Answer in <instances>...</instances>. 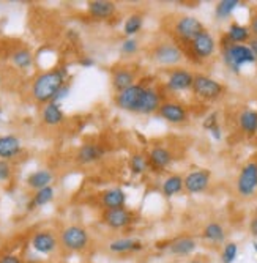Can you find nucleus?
<instances>
[{
    "label": "nucleus",
    "instance_id": "obj_1",
    "mask_svg": "<svg viewBox=\"0 0 257 263\" xmlns=\"http://www.w3.org/2000/svg\"><path fill=\"white\" fill-rule=\"evenodd\" d=\"M66 78H68L66 66H60L51 71H46V73H41L32 85L33 98L43 104L54 101L59 90L66 84Z\"/></svg>",
    "mask_w": 257,
    "mask_h": 263
},
{
    "label": "nucleus",
    "instance_id": "obj_2",
    "mask_svg": "<svg viewBox=\"0 0 257 263\" xmlns=\"http://www.w3.org/2000/svg\"><path fill=\"white\" fill-rule=\"evenodd\" d=\"M223 62L232 73L240 74L245 65L257 63V59L251 52L248 44H233L223 38Z\"/></svg>",
    "mask_w": 257,
    "mask_h": 263
},
{
    "label": "nucleus",
    "instance_id": "obj_3",
    "mask_svg": "<svg viewBox=\"0 0 257 263\" xmlns=\"http://www.w3.org/2000/svg\"><path fill=\"white\" fill-rule=\"evenodd\" d=\"M193 93L197 98L205 101H215L224 95V85L218 82L216 79L205 76V74H196L193 82Z\"/></svg>",
    "mask_w": 257,
    "mask_h": 263
},
{
    "label": "nucleus",
    "instance_id": "obj_4",
    "mask_svg": "<svg viewBox=\"0 0 257 263\" xmlns=\"http://www.w3.org/2000/svg\"><path fill=\"white\" fill-rule=\"evenodd\" d=\"M149 85L139 82V84H134L131 85L130 88L117 93L115 97V104L119 106L120 109L123 110H128V112H136L141 107V103H142V98L145 95V90H147Z\"/></svg>",
    "mask_w": 257,
    "mask_h": 263
},
{
    "label": "nucleus",
    "instance_id": "obj_5",
    "mask_svg": "<svg viewBox=\"0 0 257 263\" xmlns=\"http://www.w3.org/2000/svg\"><path fill=\"white\" fill-rule=\"evenodd\" d=\"M255 191H257V162L251 161L242 167L240 175L237 178V193L242 197L248 199L255 194Z\"/></svg>",
    "mask_w": 257,
    "mask_h": 263
},
{
    "label": "nucleus",
    "instance_id": "obj_6",
    "mask_svg": "<svg viewBox=\"0 0 257 263\" xmlns=\"http://www.w3.org/2000/svg\"><path fill=\"white\" fill-rule=\"evenodd\" d=\"M202 32H205L204 24L194 17V16H181L174 24V33L178 36V40L185 43H191L196 36H199Z\"/></svg>",
    "mask_w": 257,
    "mask_h": 263
},
{
    "label": "nucleus",
    "instance_id": "obj_7",
    "mask_svg": "<svg viewBox=\"0 0 257 263\" xmlns=\"http://www.w3.org/2000/svg\"><path fill=\"white\" fill-rule=\"evenodd\" d=\"M153 60L158 65L174 66L183 60V51L175 43H171V41L159 43L155 46V49H153Z\"/></svg>",
    "mask_w": 257,
    "mask_h": 263
},
{
    "label": "nucleus",
    "instance_id": "obj_8",
    "mask_svg": "<svg viewBox=\"0 0 257 263\" xmlns=\"http://www.w3.org/2000/svg\"><path fill=\"white\" fill-rule=\"evenodd\" d=\"M60 240L68 251H82L88 245V233L79 226H69L62 232Z\"/></svg>",
    "mask_w": 257,
    "mask_h": 263
},
{
    "label": "nucleus",
    "instance_id": "obj_9",
    "mask_svg": "<svg viewBox=\"0 0 257 263\" xmlns=\"http://www.w3.org/2000/svg\"><path fill=\"white\" fill-rule=\"evenodd\" d=\"M191 52L194 54V57L197 60H205V59H210L215 51H216V41L213 38L212 33H208L207 30L202 32L199 36H196L191 43Z\"/></svg>",
    "mask_w": 257,
    "mask_h": 263
},
{
    "label": "nucleus",
    "instance_id": "obj_10",
    "mask_svg": "<svg viewBox=\"0 0 257 263\" xmlns=\"http://www.w3.org/2000/svg\"><path fill=\"white\" fill-rule=\"evenodd\" d=\"M210 180H212V172L207 169H197L190 172L183 178L185 191L190 194H200L204 191H207Z\"/></svg>",
    "mask_w": 257,
    "mask_h": 263
},
{
    "label": "nucleus",
    "instance_id": "obj_11",
    "mask_svg": "<svg viewBox=\"0 0 257 263\" xmlns=\"http://www.w3.org/2000/svg\"><path fill=\"white\" fill-rule=\"evenodd\" d=\"M156 114L162 120H166L172 125H180L188 120V110H186V107L175 101H162Z\"/></svg>",
    "mask_w": 257,
    "mask_h": 263
},
{
    "label": "nucleus",
    "instance_id": "obj_12",
    "mask_svg": "<svg viewBox=\"0 0 257 263\" xmlns=\"http://www.w3.org/2000/svg\"><path fill=\"white\" fill-rule=\"evenodd\" d=\"M136 219L134 213L128 208H117V210H106L104 213V222L111 229H125L133 224Z\"/></svg>",
    "mask_w": 257,
    "mask_h": 263
},
{
    "label": "nucleus",
    "instance_id": "obj_13",
    "mask_svg": "<svg viewBox=\"0 0 257 263\" xmlns=\"http://www.w3.org/2000/svg\"><path fill=\"white\" fill-rule=\"evenodd\" d=\"M194 82V74H191L186 69H172L168 76V90L171 91H185L193 88Z\"/></svg>",
    "mask_w": 257,
    "mask_h": 263
},
{
    "label": "nucleus",
    "instance_id": "obj_14",
    "mask_svg": "<svg viewBox=\"0 0 257 263\" xmlns=\"http://www.w3.org/2000/svg\"><path fill=\"white\" fill-rule=\"evenodd\" d=\"M172 153L166 147L156 145L149 152V165L155 172H162L172 164Z\"/></svg>",
    "mask_w": 257,
    "mask_h": 263
},
{
    "label": "nucleus",
    "instance_id": "obj_15",
    "mask_svg": "<svg viewBox=\"0 0 257 263\" xmlns=\"http://www.w3.org/2000/svg\"><path fill=\"white\" fill-rule=\"evenodd\" d=\"M21 150H22V143L19 137L13 134L0 136V159L2 161H10L16 158L21 153Z\"/></svg>",
    "mask_w": 257,
    "mask_h": 263
},
{
    "label": "nucleus",
    "instance_id": "obj_16",
    "mask_svg": "<svg viewBox=\"0 0 257 263\" xmlns=\"http://www.w3.org/2000/svg\"><path fill=\"white\" fill-rule=\"evenodd\" d=\"M136 84V73L130 68H117L112 73V87L117 93H120Z\"/></svg>",
    "mask_w": 257,
    "mask_h": 263
},
{
    "label": "nucleus",
    "instance_id": "obj_17",
    "mask_svg": "<svg viewBox=\"0 0 257 263\" xmlns=\"http://www.w3.org/2000/svg\"><path fill=\"white\" fill-rule=\"evenodd\" d=\"M161 104H162L161 93L156 88H153V87H147L145 95H144V98H142V103H141V107H139L137 114H144V115L156 114Z\"/></svg>",
    "mask_w": 257,
    "mask_h": 263
},
{
    "label": "nucleus",
    "instance_id": "obj_18",
    "mask_svg": "<svg viewBox=\"0 0 257 263\" xmlns=\"http://www.w3.org/2000/svg\"><path fill=\"white\" fill-rule=\"evenodd\" d=\"M106 155V150L98 145V143H85L78 150L76 159L81 164H91V162H97L100 159H103Z\"/></svg>",
    "mask_w": 257,
    "mask_h": 263
},
{
    "label": "nucleus",
    "instance_id": "obj_19",
    "mask_svg": "<svg viewBox=\"0 0 257 263\" xmlns=\"http://www.w3.org/2000/svg\"><path fill=\"white\" fill-rule=\"evenodd\" d=\"M101 203L106 210H117V208H123L126 203V194L125 191L120 187H112L107 189L101 196Z\"/></svg>",
    "mask_w": 257,
    "mask_h": 263
},
{
    "label": "nucleus",
    "instance_id": "obj_20",
    "mask_svg": "<svg viewBox=\"0 0 257 263\" xmlns=\"http://www.w3.org/2000/svg\"><path fill=\"white\" fill-rule=\"evenodd\" d=\"M168 248L171 254L186 257V255H191L197 249V243L191 236H180V238H175L174 241H171Z\"/></svg>",
    "mask_w": 257,
    "mask_h": 263
},
{
    "label": "nucleus",
    "instance_id": "obj_21",
    "mask_svg": "<svg viewBox=\"0 0 257 263\" xmlns=\"http://www.w3.org/2000/svg\"><path fill=\"white\" fill-rule=\"evenodd\" d=\"M32 246L40 254H51L57 246V240L51 232H38L32 238Z\"/></svg>",
    "mask_w": 257,
    "mask_h": 263
},
{
    "label": "nucleus",
    "instance_id": "obj_22",
    "mask_svg": "<svg viewBox=\"0 0 257 263\" xmlns=\"http://www.w3.org/2000/svg\"><path fill=\"white\" fill-rule=\"evenodd\" d=\"M144 248L142 241L137 238H119L109 243V251L114 254H128V252H137Z\"/></svg>",
    "mask_w": 257,
    "mask_h": 263
},
{
    "label": "nucleus",
    "instance_id": "obj_23",
    "mask_svg": "<svg viewBox=\"0 0 257 263\" xmlns=\"http://www.w3.org/2000/svg\"><path fill=\"white\" fill-rule=\"evenodd\" d=\"M88 13L95 19H109L115 14V4L109 0H93L88 2Z\"/></svg>",
    "mask_w": 257,
    "mask_h": 263
},
{
    "label": "nucleus",
    "instance_id": "obj_24",
    "mask_svg": "<svg viewBox=\"0 0 257 263\" xmlns=\"http://www.w3.org/2000/svg\"><path fill=\"white\" fill-rule=\"evenodd\" d=\"M251 32H249V27L246 26H242L238 22H232L229 29H227V33H226V40L229 43H233V44H245L251 40Z\"/></svg>",
    "mask_w": 257,
    "mask_h": 263
},
{
    "label": "nucleus",
    "instance_id": "obj_25",
    "mask_svg": "<svg viewBox=\"0 0 257 263\" xmlns=\"http://www.w3.org/2000/svg\"><path fill=\"white\" fill-rule=\"evenodd\" d=\"M41 115H43V122L49 126H57L65 120V114H63L60 104H57L54 101L44 104Z\"/></svg>",
    "mask_w": 257,
    "mask_h": 263
},
{
    "label": "nucleus",
    "instance_id": "obj_26",
    "mask_svg": "<svg viewBox=\"0 0 257 263\" xmlns=\"http://www.w3.org/2000/svg\"><path fill=\"white\" fill-rule=\"evenodd\" d=\"M238 126L245 134L254 136L257 133V110L252 109L242 110L238 115Z\"/></svg>",
    "mask_w": 257,
    "mask_h": 263
},
{
    "label": "nucleus",
    "instance_id": "obj_27",
    "mask_svg": "<svg viewBox=\"0 0 257 263\" xmlns=\"http://www.w3.org/2000/svg\"><path fill=\"white\" fill-rule=\"evenodd\" d=\"M204 240L213 245H221L226 240V230L219 222H208L202 230Z\"/></svg>",
    "mask_w": 257,
    "mask_h": 263
},
{
    "label": "nucleus",
    "instance_id": "obj_28",
    "mask_svg": "<svg viewBox=\"0 0 257 263\" xmlns=\"http://www.w3.org/2000/svg\"><path fill=\"white\" fill-rule=\"evenodd\" d=\"M162 194L164 197H174L177 194H180L181 191L185 189V184H183V177L180 175H169L164 181H162Z\"/></svg>",
    "mask_w": 257,
    "mask_h": 263
},
{
    "label": "nucleus",
    "instance_id": "obj_29",
    "mask_svg": "<svg viewBox=\"0 0 257 263\" xmlns=\"http://www.w3.org/2000/svg\"><path fill=\"white\" fill-rule=\"evenodd\" d=\"M51 181H52V174L48 171V169H41V171H36L33 174L29 175L27 178V184L32 187V189H43L46 186H51Z\"/></svg>",
    "mask_w": 257,
    "mask_h": 263
},
{
    "label": "nucleus",
    "instance_id": "obj_30",
    "mask_svg": "<svg viewBox=\"0 0 257 263\" xmlns=\"http://www.w3.org/2000/svg\"><path fill=\"white\" fill-rule=\"evenodd\" d=\"M52 199H54V187L52 186H46L43 189H38L33 196V199H32V202L29 203V210L48 205Z\"/></svg>",
    "mask_w": 257,
    "mask_h": 263
},
{
    "label": "nucleus",
    "instance_id": "obj_31",
    "mask_svg": "<svg viewBox=\"0 0 257 263\" xmlns=\"http://www.w3.org/2000/svg\"><path fill=\"white\" fill-rule=\"evenodd\" d=\"M149 167H150L149 158H145L142 153H134L130 158V171H131V175H134V177L145 174Z\"/></svg>",
    "mask_w": 257,
    "mask_h": 263
},
{
    "label": "nucleus",
    "instance_id": "obj_32",
    "mask_svg": "<svg viewBox=\"0 0 257 263\" xmlns=\"http://www.w3.org/2000/svg\"><path fill=\"white\" fill-rule=\"evenodd\" d=\"M142 26H144V17L141 14H131L123 24V33L128 38H134V35H137L142 30Z\"/></svg>",
    "mask_w": 257,
    "mask_h": 263
},
{
    "label": "nucleus",
    "instance_id": "obj_33",
    "mask_svg": "<svg viewBox=\"0 0 257 263\" xmlns=\"http://www.w3.org/2000/svg\"><path fill=\"white\" fill-rule=\"evenodd\" d=\"M240 2L238 0H221L218 2V5L215 7V16L223 21V19H227L233 11L238 8Z\"/></svg>",
    "mask_w": 257,
    "mask_h": 263
},
{
    "label": "nucleus",
    "instance_id": "obj_34",
    "mask_svg": "<svg viewBox=\"0 0 257 263\" xmlns=\"http://www.w3.org/2000/svg\"><path fill=\"white\" fill-rule=\"evenodd\" d=\"M11 60H13V63H14L17 68L26 69V68L32 66L33 55H32V52H30V51H27V49H17V51H14V52H13Z\"/></svg>",
    "mask_w": 257,
    "mask_h": 263
},
{
    "label": "nucleus",
    "instance_id": "obj_35",
    "mask_svg": "<svg viewBox=\"0 0 257 263\" xmlns=\"http://www.w3.org/2000/svg\"><path fill=\"white\" fill-rule=\"evenodd\" d=\"M237 255H238V245L230 241V243L224 245V248H223L221 261L223 263H233V261H235V258H237Z\"/></svg>",
    "mask_w": 257,
    "mask_h": 263
},
{
    "label": "nucleus",
    "instance_id": "obj_36",
    "mask_svg": "<svg viewBox=\"0 0 257 263\" xmlns=\"http://www.w3.org/2000/svg\"><path fill=\"white\" fill-rule=\"evenodd\" d=\"M137 51H139V41L136 38H126L122 43V46H120V52L123 55H126V57L128 55H134Z\"/></svg>",
    "mask_w": 257,
    "mask_h": 263
},
{
    "label": "nucleus",
    "instance_id": "obj_37",
    "mask_svg": "<svg viewBox=\"0 0 257 263\" xmlns=\"http://www.w3.org/2000/svg\"><path fill=\"white\" fill-rule=\"evenodd\" d=\"M219 123H218V114L216 112H212L210 114L205 120H204V128L210 133V131H213L215 128H218Z\"/></svg>",
    "mask_w": 257,
    "mask_h": 263
},
{
    "label": "nucleus",
    "instance_id": "obj_38",
    "mask_svg": "<svg viewBox=\"0 0 257 263\" xmlns=\"http://www.w3.org/2000/svg\"><path fill=\"white\" fill-rule=\"evenodd\" d=\"M10 178H11V165L8 164V161L0 159V183L7 181Z\"/></svg>",
    "mask_w": 257,
    "mask_h": 263
},
{
    "label": "nucleus",
    "instance_id": "obj_39",
    "mask_svg": "<svg viewBox=\"0 0 257 263\" xmlns=\"http://www.w3.org/2000/svg\"><path fill=\"white\" fill-rule=\"evenodd\" d=\"M69 90H71V88H69V85H68V84H65V85L59 90V93L56 95L54 103L60 104V101H62V100H65V98L68 97V95H69Z\"/></svg>",
    "mask_w": 257,
    "mask_h": 263
},
{
    "label": "nucleus",
    "instance_id": "obj_40",
    "mask_svg": "<svg viewBox=\"0 0 257 263\" xmlns=\"http://www.w3.org/2000/svg\"><path fill=\"white\" fill-rule=\"evenodd\" d=\"M249 32L252 36H257V13H254L251 16V21H249Z\"/></svg>",
    "mask_w": 257,
    "mask_h": 263
},
{
    "label": "nucleus",
    "instance_id": "obj_41",
    "mask_svg": "<svg viewBox=\"0 0 257 263\" xmlns=\"http://www.w3.org/2000/svg\"><path fill=\"white\" fill-rule=\"evenodd\" d=\"M0 263H22V261L19 260V257L8 254V255H4L2 258H0Z\"/></svg>",
    "mask_w": 257,
    "mask_h": 263
},
{
    "label": "nucleus",
    "instance_id": "obj_42",
    "mask_svg": "<svg viewBox=\"0 0 257 263\" xmlns=\"http://www.w3.org/2000/svg\"><path fill=\"white\" fill-rule=\"evenodd\" d=\"M79 65L84 66V68H91L93 65H95V60H93L91 57H88V55H85V57H82L79 60Z\"/></svg>",
    "mask_w": 257,
    "mask_h": 263
},
{
    "label": "nucleus",
    "instance_id": "obj_43",
    "mask_svg": "<svg viewBox=\"0 0 257 263\" xmlns=\"http://www.w3.org/2000/svg\"><path fill=\"white\" fill-rule=\"evenodd\" d=\"M248 47L251 49V52L254 54V57L257 59V36H251V40L248 41Z\"/></svg>",
    "mask_w": 257,
    "mask_h": 263
},
{
    "label": "nucleus",
    "instance_id": "obj_44",
    "mask_svg": "<svg viewBox=\"0 0 257 263\" xmlns=\"http://www.w3.org/2000/svg\"><path fill=\"white\" fill-rule=\"evenodd\" d=\"M249 232H251V235H252V236H255V238H257V214H255V216L249 221Z\"/></svg>",
    "mask_w": 257,
    "mask_h": 263
},
{
    "label": "nucleus",
    "instance_id": "obj_45",
    "mask_svg": "<svg viewBox=\"0 0 257 263\" xmlns=\"http://www.w3.org/2000/svg\"><path fill=\"white\" fill-rule=\"evenodd\" d=\"M252 248H254V251H255V252H257V243H255V241H254V243H252Z\"/></svg>",
    "mask_w": 257,
    "mask_h": 263
},
{
    "label": "nucleus",
    "instance_id": "obj_46",
    "mask_svg": "<svg viewBox=\"0 0 257 263\" xmlns=\"http://www.w3.org/2000/svg\"><path fill=\"white\" fill-rule=\"evenodd\" d=\"M190 263H202V261H200V260H191Z\"/></svg>",
    "mask_w": 257,
    "mask_h": 263
},
{
    "label": "nucleus",
    "instance_id": "obj_47",
    "mask_svg": "<svg viewBox=\"0 0 257 263\" xmlns=\"http://www.w3.org/2000/svg\"><path fill=\"white\" fill-rule=\"evenodd\" d=\"M0 81H2V79H0Z\"/></svg>",
    "mask_w": 257,
    "mask_h": 263
},
{
    "label": "nucleus",
    "instance_id": "obj_48",
    "mask_svg": "<svg viewBox=\"0 0 257 263\" xmlns=\"http://www.w3.org/2000/svg\"><path fill=\"white\" fill-rule=\"evenodd\" d=\"M255 162H257V161H255Z\"/></svg>",
    "mask_w": 257,
    "mask_h": 263
}]
</instances>
